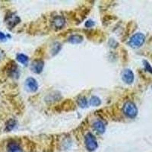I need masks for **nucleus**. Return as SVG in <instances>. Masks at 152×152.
Segmentation results:
<instances>
[{
    "mask_svg": "<svg viewBox=\"0 0 152 152\" xmlns=\"http://www.w3.org/2000/svg\"><path fill=\"white\" fill-rule=\"evenodd\" d=\"M123 112L129 118H135L138 114V109L134 103L128 101L123 107Z\"/></svg>",
    "mask_w": 152,
    "mask_h": 152,
    "instance_id": "obj_1",
    "label": "nucleus"
},
{
    "mask_svg": "<svg viewBox=\"0 0 152 152\" xmlns=\"http://www.w3.org/2000/svg\"><path fill=\"white\" fill-rule=\"evenodd\" d=\"M145 37L143 34L137 33L135 35H133L132 38L130 39L129 44L133 48H138L141 47L145 42Z\"/></svg>",
    "mask_w": 152,
    "mask_h": 152,
    "instance_id": "obj_2",
    "label": "nucleus"
},
{
    "mask_svg": "<svg viewBox=\"0 0 152 152\" xmlns=\"http://www.w3.org/2000/svg\"><path fill=\"white\" fill-rule=\"evenodd\" d=\"M85 145L89 151H94L97 148V140L91 133H88L85 136Z\"/></svg>",
    "mask_w": 152,
    "mask_h": 152,
    "instance_id": "obj_3",
    "label": "nucleus"
},
{
    "mask_svg": "<svg viewBox=\"0 0 152 152\" xmlns=\"http://www.w3.org/2000/svg\"><path fill=\"white\" fill-rule=\"evenodd\" d=\"M122 78L126 84H132L134 81V74L130 69H126L122 75Z\"/></svg>",
    "mask_w": 152,
    "mask_h": 152,
    "instance_id": "obj_4",
    "label": "nucleus"
},
{
    "mask_svg": "<svg viewBox=\"0 0 152 152\" xmlns=\"http://www.w3.org/2000/svg\"><path fill=\"white\" fill-rule=\"evenodd\" d=\"M7 151L8 152H22L21 146L15 141H11L8 143L7 145Z\"/></svg>",
    "mask_w": 152,
    "mask_h": 152,
    "instance_id": "obj_5",
    "label": "nucleus"
},
{
    "mask_svg": "<svg viewBox=\"0 0 152 152\" xmlns=\"http://www.w3.org/2000/svg\"><path fill=\"white\" fill-rule=\"evenodd\" d=\"M26 87L31 92H35L38 89V85L36 80L33 78H28L26 80Z\"/></svg>",
    "mask_w": 152,
    "mask_h": 152,
    "instance_id": "obj_6",
    "label": "nucleus"
},
{
    "mask_svg": "<svg viewBox=\"0 0 152 152\" xmlns=\"http://www.w3.org/2000/svg\"><path fill=\"white\" fill-rule=\"evenodd\" d=\"M43 66H44V62L41 60H35L32 63L31 69L35 73H40L43 71Z\"/></svg>",
    "mask_w": 152,
    "mask_h": 152,
    "instance_id": "obj_7",
    "label": "nucleus"
},
{
    "mask_svg": "<svg viewBox=\"0 0 152 152\" xmlns=\"http://www.w3.org/2000/svg\"><path fill=\"white\" fill-rule=\"evenodd\" d=\"M53 24L54 28H62L65 24V19L62 16H56L53 20Z\"/></svg>",
    "mask_w": 152,
    "mask_h": 152,
    "instance_id": "obj_8",
    "label": "nucleus"
},
{
    "mask_svg": "<svg viewBox=\"0 0 152 152\" xmlns=\"http://www.w3.org/2000/svg\"><path fill=\"white\" fill-rule=\"evenodd\" d=\"M19 21H20V19L18 17L15 15H10L7 20V24L9 27L13 28L18 23H19Z\"/></svg>",
    "mask_w": 152,
    "mask_h": 152,
    "instance_id": "obj_9",
    "label": "nucleus"
},
{
    "mask_svg": "<svg viewBox=\"0 0 152 152\" xmlns=\"http://www.w3.org/2000/svg\"><path fill=\"white\" fill-rule=\"evenodd\" d=\"M94 129L97 132L104 133L105 131V126L101 121H96L94 123Z\"/></svg>",
    "mask_w": 152,
    "mask_h": 152,
    "instance_id": "obj_10",
    "label": "nucleus"
},
{
    "mask_svg": "<svg viewBox=\"0 0 152 152\" xmlns=\"http://www.w3.org/2000/svg\"><path fill=\"white\" fill-rule=\"evenodd\" d=\"M17 59L19 62H21L24 65H26L28 62V57L24 54H18Z\"/></svg>",
    "mask_w": 152,
    "mask_h": 152,
    "instance_id": "obj_11",
    "label": "nucleus"
},
{
    "mask_svg": "<svg viewBox=\"0 0 152 152\" xmlns=\"http://www.w3.org/2000/svg\"><path fill=\"white\" fill-rule=\"evenodd\" d=\"M69 41L72 42L73 43H81L82 41V37L79 36V35H73L70 37Z\"/></svg>",
    "mask_w": 152,
    "mask_h": 152,
    "instance_id": "obj_12",
    "label": "nucleus"
},
{
    "mask_svg": "<svg viewBox=\"0 0 152 152\" xmlns=\"http://www.w3.org/2000/svg\"><path fill=\"white\" fill-rule=\"evenodd\" d=\"M78 104L80 107H86L87 106H88V100H87V99L84 97H80L78 100Z\"/></svg>",
    "mask_w": 152,
    "mask_h": 152,
    "instance_id": "obj_13",
    "label": "nucleus"
},
{
    "mask_svg": "<svg viewBox=\"0 0 152 152\" xmlns=\"http://www.w3.org/2000/svg\"><path fill=\"white\" fill-rule=\"evenodd\" d=\"M90 102H91V104L92 106H99L100 104V99L98 98L97 97H92L91 99L90 100Z\"/></svg>",
    "mask_w": 152,
    "mask_h": 152,
    "instance_id": "obj_14",
    "label": "nucleus"
},
{
    "mask_svg": "<svg viewBox=\"0 0 152 152\" xmlns=\"http://www.w3.org/2000/svg\"><path fill=\"white\" fill-rule=\"evenodd\" d=\"M15 126V122L14 120L11 119V120H9V121L8 122L7 126H6V129H7L9 131H10V130H12V129L14 128Z\"/></svg>",
    "mask_w": 152,
    "mask_h": 152,
    "instance_id": "obj_15",
    "label": "nucleus"
},
{
    "mask_svg": "<svg viewBox=\"0 0 152 152\" xmlns=\"http://www.w3.org/2000/svg\"><path fill=\"white\" fill-rule=\"evenodd\" d=\"M144 63H145V68H146V69H148V71L152 73V68L151 67L148 62H146V61H145V62H144Z\"/></svg>",
    "mask_w": 152,
    "mask_h": 152,
    "instance_id": "obj_16",
    "label": "nucleus"
},
{
    "mask_svg": "<svg viewBox=\"0 0 152 152\" xmlns=\"http://www.w3.org/2000/svg\"><path fill=\"white\" fill-rule=\"evenodd\" d=\"M94 24V23L92 21H91V20H89V21H88L86 22V24H85V25H86L87 28H91V27H92Z\"/></svg>",
    "mask_w": 152,
    "mask_h": 152,
    "instance_id": "obj_17",
    "label": "nucleus"
},
{
    "mask_svg": "<svg viewBox=\"0 0 152 152\" xmlns=\"http://www.w3.org/2000/svg\"><path fill=\"white\" fill-rule=\"evenodd\" d=\"M5 35L2 32H0V40H4V39H5Z\"/></svg>",
    "mask_w": 152,
    "mask_h": 152,
    "instance_id": "obj_18",
    "label": "nucleus"
}]
</instances>
